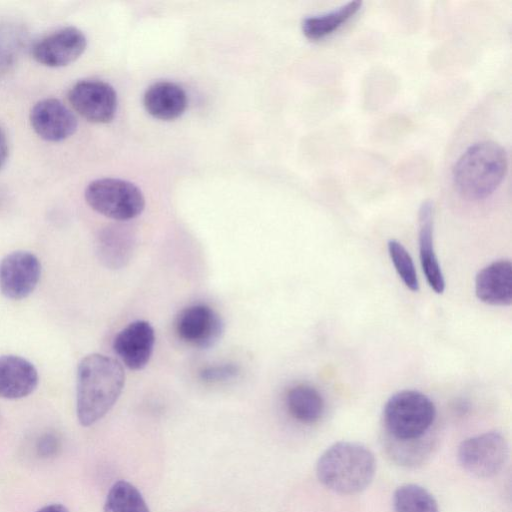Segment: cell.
I'll use <instances>...</instances> for the list:
<instances>
[{
  "label": "cell",
  "mask_w": 512,
  "mask_h": 512,
  "mask_svg": "<svg viewBox=\"0 0 512 512\" xmlns=\"http://www.w3.org/2000/svg\"><path fill=\"white\" fill-rule=\"evenodd\" d=\"M390 259L404 285L413 292L419 290V281L415 265L409 252L397 240L391 239L387 244Z\"/></svg>",
  "instance_id": "obj_23"
},
{
  "label": "cell",
  "mask_w": 512,
  "mask_h": 512,
  "mask_svg": "<svg viewBox=\"0 0 512 512\" xmlns=\"http://www.w3.org/2000/svg\"><path fill=\"white\" fill-rule=\"evenodd\" d=\"M508 451L505 437L490 431L462 441L457 454L459 463L468 473L478 478H489L503 468Z\"/></svg>",
  "instance_id": "obj_6"
},
{
  "label": "cell",
  "mask_w": 512,
  "mask_h": 512,
  "mask_svg": "<svg viewBox=\"0 0 512 512\" xmlns=\"http://www.w3.org/2000/svg\"><path fill=\"white\" fill-rule=\"evenodd\" d=\"M8 152H9V147H8L6 133L3 130V128L0 126V170L3 168V166L5 165V163L7 161Z\"/></svg>",
  "instance_id": "obj_26"
},
{
  "label": "cell",
  "mask_w": 512,
  "mask_h": 512,
  "mask_svg": "<svg viewBox=\"0 0 512 512\" xmlns=\"http://www.w3.org/2000/svg\"><path fill=\"white\" fill-rule=\"evenodd\" d=\"M30 124L34 132L48 142H60L72 136L77 129V119L60 100L46 98L31 109Z\"/></svg>",
  "instance_id": "obj_11"
},
{
  "label": "cell",
  "mask_w": 512,
  "mask_h": 512,
  "mask_svg": "<svg viewBox=\"0 0 512 512\" xmlns=\"http://www.w3.org/2000/svg\"><path fill=\"white\" fill-rule=\"evenodd\" d=\"M36 512H69L68 509L61 504H50L42 507Z\"/></svg>",
  "instance_id": "obj_27"
},
{
  "label": "cell",
  "mask_w": 512,
  "mask_h": 512,
  "mask_svg": "<svg viewBox=\"0 0 512 512\" xmlns=\"http://www.w3.org/2000/svg\"><path fill=\"white\" fill-rule=\"evenodd\" d=\"M175 330L186 344L198 348L213 347L221 338L224 323L220 315L205 304L184 308L177 316Z\"/></svg>",
  "instance_id": "obj_8"
},
{
  "label": "cell",
  "mask_w": 512,
  "mask_h": 512,
  "mask_svg": "<svg viewBox=\"0 0 512 512\" xmlns=\"http://www.w3.org/2000/svg\"><path fill=\"white\" fill-rule=\"evenodd\" d=\"M436 417L432 400L416 390L393 394L383 409L384 435L397 440L420 439L430 433Z\"/></svg>",
  "instance_id": "obj_4"
},
{
  "label": "cell",
  "mask_w": 512,
  "mask_h": 512,
  "mask_svg": "<svg viewBox=\"0 0 512 512\" xmlns=\"http://www.w3.org/2000/svg\"><path fill=\"white\" fill-rule=\"evenodd\" d=\"M376 471L372 451L358 442L340 441L328 447L316 464L318 480L328 489L345 495L366 489Z\"/></svg>",
  "instance_id": "obj_3"
},
{
  "label": "cell",
  "mask_w": 512,
  "mask_h": 512,
  "mask_svg": "<svg viewBox=\"0 0 512 512\" xmlns=\"http://www.w3.org/2000/svg\"><path fill=\"white\" fill-rule=\"evenodd\" d=\"M477 298L489 305L508 306L512 302V264L508 259L490 263L475 277Z\"/></svg>",
  "instance_id": "obj_13"
},
{
  "label": "cell",
  "mask_w": 512,
  "mask_h": 512,
  "mask_svg": "<svg viewBox=\"0 0 512 512\" xmlns=\"http://www.w3.org/2000/svg\"><path fill=\"white\" fill-rule=\"evenodd\" d=\"M361 6V1H350L330 12L306 17L302 21V32L310 40L323 39L343 26Z\"/></svg>",
  "instance_id": "obj_20"
},
{
  "label": "cell",
  "mask_w": 512,
  "mask_h": 512,
  "mask_svg": "<svg viewBox=\"0 0 512 512\" xmlns=\"http://www.w3.org/2000/svg\"><path fill=\"white\" fill-rule=\"evenodd\" d=\"M286 405L290 415L303 424L317 422L325 408L322 395L316 388L307 384H298L289 389Z\"/></svg>",
  "instance_id": "obj_19"
},
{
  "label": "cell",
  "mask_w": 512,
  "mask_h": 512,
  "mask_svg": "<svg viewBox=\"0 0 512 512\" xmlns=\"http://www.w3.org/2000/svg\"><path fill=\"white\" fill-rule=\"evenodd\" d=\"M87 204L99 214L117 221H128L142 213L145 198L133 183L101 178L90 182L84 192Z\"/></svg>",
  "instance_id": "obj_5"
},
{
  "label": "cell",
  "mask_w": 512,
  "mask_h": 512,
  "mask_svg": "<svg viewBox=\"0 0 512 512\" xmlns=\"http://www.w3.org/2000/svg\"><path fill=\"white\" fill-rule=\"evenodd\" d=\"M419 256L422 271L430 288L437 294L445 290V279L433 243V204L424 201L418 213Z\"/></svg>",
  "instance_id": "obj_15"
},
{
  "label": "cell",
  "mask_w": 512,
  "mask_h": 512,
  "mask_svg": "<svg viewBox=\"0 0 512 512\" xmlns=\"http://www.w3.org/2000/svg\"><path fill=\"white\" fill-rule=\"evenodd\" d=\"M86 46L87 39L84 33L76 27L68 26L37 40L31 48V54L37 63L58 68L77 60Z\"/></svg>",
  "instance_id": "obj_10"
},
{
  "label": "cell",
  "mask_w": 512,
  "mask_h": 512,
  "mask_svg": "<svg viewBox=\"0 0 512 512\" xmlns=\"http://www.w3.org/2000/svg\"><path fill=\"white\" fill-rule=\"evenodd\" d=\"M508 157L495 141L485 140L469 146L452 170L457 192L468 200H482L493 194L505 178Z\"/></svg>",
  "instance_id": "obj_2"
},
{
  "label": "cell",
  "mask_w": 512,
  "mask_h": 512,
  "mask_svg": "<svg viewBox=\"0 0 512 512\" xmlns=\"http://www.w3.org/2000/svg\"><path fill=\"white\" fill-rule=\"evenodd\" d=\"M41 276V263L29 251H13L0 261V292L8 299L21 300L36 288Z\"/></svg>",
  "instance_id": "obj_9"
},
{
  "label": "cell",
  "mask_w": 512,
  "mask_h": 512,
  "mask_svg": "<svg viewBox=\"0 0 512 512\" xmlns=\"http://www.w3.org/2000/svg\"><path fill=\"white\" fill-rule=\"evenodd\" d=\"M125 385V372L114 358L93 353L78 364L76 413L88 427L102 419L114 406Z\"/></svg>",
  "instance_id": "obj_1"
},
{
  "label": "cell",
  "mask_w": 512,
  "mask_h": 512,
  "mask_svg": "<svg viewBox=\"0 0 512 512\" xmlns=\"http://www.w3.org/2000/svg\"><path fill=\"white\" fill-rule=\"evenodd\" d=\"M39 376L35 366L17 355L0 356V398L20 399L37 387Z\"/></svg>",
  "instance_id": "obj_14"
},
{
  "label": "cell",
  "mask_w": 512,
  "mask_h": 512,
  "mask_svg": "<svg viewBox=\"0 0 512 512\" xmlns=\"http://www.w3.org/2000/svg\"><path fill=\"white\" fill-rule=\"evenodd\" d=\"M155 332L145 320H136L120 330L113 340V350L131 370L144 368L153 353Z\"/></svg>",
  "instance_id": "obj_12"
},
{
  "label": "cell",
  "mask_w": 512,
  "mask_h": 512,
  "mask_svg": "<svg viewBox=\"0 0 512 512\" xmlns=\"http://www.w3.org/2000/svg\"><path fill=\"white\" fill-rule=\"evenodd\" d=\"M382 442L387 457L405 468H415L426 463L437 446L431 433L414 440H397L384 435Z\"/></svg>",
  "instance_id": "obj_18"
},
{
  "label": "cell",
  "mask_w": 512,
  "mask_h": 512,
  "mask_svg": "<svg viewBox=\"0 0 512 512\" xmlns=\"http://www.w3.org/2000/svg\"><path fill=\"white\" fill-rule=\"evenodd\" d=\"M67 97L73 109L92 123L105 124L115 116L116 92L102 80H80L69 89Z\"/></svg>",
  "instance_id": "obj_7"
},
{
  "label": "cell",
  "mask_w": 512,
  "mask_h": 512,
  "mask_svg": "<svg viewBox=\"0 0 512 512\" xmlns=\"http://www.w3.org/2000/svg\"><path fill=\"white\" fill-rule=\"evenodd\" d=\"M143 104L146 111L160 120H173L187 107V95L176 83L159 81L145 91Z\"/></svg>",
  "instance_id": "obj_17"
},
{
  "label": "cell",
  "mask_w": 512,
  "mask_h": 512,
  "mask_svg": "<svg viewBox=\"0 0 512 512\" xmlns=\"http://www.w3.org/2000/svg\"><path fill=\"white\" fill-rule=\"evenodd\" d=\"M57 448V440L52 435H45L40 441L38 450L39 452L44 455H51L55 452Z\"/></svg>",
  "instance_id": "obj_25"
},
{
  "label": "cell",
  "mask_w": 512,
  "mask_h": 512,
  "mask_svg": "<svg viewBox=\"0 0 512 512\" xmlns=\"http://www.w3.org/2000/svg\"><path fill=\"white\" fill-rule=\"evenodd\" d=\"M395 512H440L434 496L417 484L399 486L393 494Z\"/></svg>",
  "instance_id": "obj_21"
},
{
  "label": "cell",
  "mask_w": 512,
  "mask_h": 512,
  "mask_svg": "<svg viewBox=\"0 0 512 512\" xmlns=\"http://www.w3.org/2000/svg\"><path fill=\"white\" fill-rule=\"evenodd\" d=\"M135 243V236L128 227L110 226L99 234L96 254L105 267L120 269L131 260Z\"/></svg>",
  "instance_id": "obj_16"
},
{
  "label": "cell",
  "mask_w": 512,
  "mask_h": 512,
  "mask_svg": "<svg viewBox=\"0 0 512 512\" xmlns=\"http://www.w3.org/2000/svg\"><path fill=\"white\" fill-rule=\"evenodd\" d=\"M103 512H150L139 492L125 480L115 482L106 497Z\"/></svg>",
  "instance_id": "obj_22"
},
{
  "label": "cell",
  "mask_w": 512,
  "mask_h": 512,
  "mask_svg": "<svg viewBox=\"0 0 512 512\" xmlns=\"http://www.w3.org/2000/svg\"><path fill=\"white\" fill-rule=\"evenodd\" d=\"M240 369L233 363H224L203 367L199 371V377L207 383L226 382L238 376Z\"/></svg>",
  "instance_id": "obj_24"
}]
</instances>
